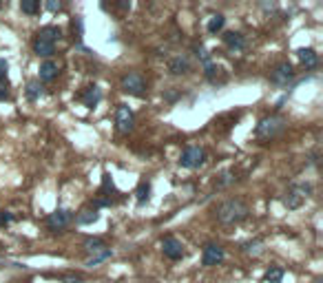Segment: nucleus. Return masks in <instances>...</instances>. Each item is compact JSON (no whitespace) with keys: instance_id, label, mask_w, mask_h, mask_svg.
<instances>
[{"instance_id":"nucleus-1","label":"nucleus","mask_w":323,"mask_h":283,"mask_svg":"<svg viewBox=\"0 0 323 283\" xmlns=\"http://www.w3.org/2000/svg\"><path fill=\"white\" fill-rule=\"evenodd\" d=\"M248 215H250V208H248L241 199H228L217 208V219L226 226L239 224V221H243Z\"/></svg>"},{"instance_id":"nucleus-2","label":"nucleus","mask_w":323,"mask_h":283,"mask_svg":"<svg viewBox=\"0 0 323 283\" xmlns=\"http://www.w3.org/2000/svg\"><path fill=\"white\" fill-rule=\"evenodd\" d=\"M283 129H285L283 117H279V115L266 117V119H261L259 126H257V137L259 140H272V137H277Z\"/></svg>"},{"instance_id":"nucleus-3","label":"nucleus","mask_w":323,"mask_h":283,"mask_svg":"<svg viewBox=\"0 0 323 283\" xmlns=\"http://www.w3.org/2000/svg\"><path fill=\"white\" fill-rule=\"evenodd\" d=\"M204 161H206V150L204 148L188 146L184 153H182V157H180V166H184V168H199V166H204Z\"/></svg>"},{"instance_id":"nucleus-4","label":"nucleus","mask_w":323,"mask_h":283,"mask_svg":"<svg viewBox=\"0 0 323 283\" xmlns=\"http://www.w3.org/2000/svg\"><path fill=\"white\" fill-rule=\"evenodd\" d=\"M310 192H312V186L310 184H295L288 192V197H285V206L288 208H299L303 201H306V197H310Z\"/></svg>"},{"instance_id":"nucleus-5","label":"nucleus","mask_w":323,"mask_h":283,"mask_svg":"<svg viewBox=\"0 0 323 283\" xmlns=\"http://www.w3.org/2000/svg\"><path fill=\"white\" fill-rule=\"evenodd\" d=\"M115 124H118L120 133H131V131H133L135 115H133V111L126 104H120L118 106V113H115Z\"/></svg>"},{"instance_id":"nucleus-6","label":"nucleus","mask_w":323,"mask_h":283,"mask_svg":"<svg viewBox=\"0 0 323 283\" xmlns=\"http://www.w3.org/2000/svg\"><path fill=\"white\" fill-rule=\"evenodd\" d=\"M122 91L131 93V95H144L146 91V82L139 73H129L122 77Z\"/></svg>"},{"instance_id":"nucleus-7","label":"nucleus","mask_w":323,"mask_h":283,"mask_svg":"<svg viewBox=\"0 0 323 283\" xmlns=\"http://www.w3.org/2000/svg\"><path fill=\"white\" fill-rule=\"evenodd\" d=\"M162 252H164V257L173 259V261H177V259L184 257V246H182L180 239L166 237V239L162 241Z\"/></svg>"},{"instance_id":"nucleus-8","label":"nucleus","mask_w":323,"mask_h":283,"mask_svg":"<svg viewBox=\"0 0 323 283\" xmlns=\"http://www.w3.org/2000/svg\"><path fill=\"white\" fill-rule=\"evenodd\" d=\"M71 224V213L64 208H58L56 213H51L47 217V226L51 228V230H62V228H66Z\"/></svg>"},{"instance_id":"nucleus-9","label":"nucleus","mask_w":323,"mask_h":283,"mask_svg":"<svg viewBox=\"0 0 323 283\" xmlns=\"http://www.w3.org/2000/svg\"><path fill=\"white\" fill-rule=\"evenodd\" d=\"M224 261V248L217 244H208L204 248V255H202V263L204 266H217V263Z\"/></svg>"},{"instance_id":"nucleus-10","label":"nucleus","mask_w":323,"mask_h":283,"mask_svg":"<svg viewBox=\"0 0 323 283\" xmlns=\"http://www.w3.org/2000/svg\"><path fill=\"white\" fill-rule=\"evenodd\" d=\"M272 82L275 84H288L292 77H295V69H292V64L290 62H281V64H277L275 67V71H272Z\"/></svg>"},{"instance_id":"nucleus-11","label":"nucleus","mask_w":323,"mask_h":283,"mask_svg":"<svg viewBox=\"0 0 323 283\" xmlns=\"http://www.w3.org/2000/svg\"><path fill=\"white\" fill-rule=\"evenodd\" d=\"M53 51H56V47H53L51 40L42 38V35H35V40H33V53H35V56H40V58H51Z\"/></svg>"},{"instance_id":"nucleus-12","label":"nucleus","mask_w":323,"mask_h":283,"mask_svg":"<svg viewBox=\"0 0 323 283\" xmlns=\"http://www.w3.org/2000/svg\"><path fill=\"white\" fill-rule=\"evenodd\" d=\"M58 71H60L58 62H53V60H45V62L40 64L38 75H40V80H42V82H51L53 77L58 75Z\"/></svg>"},{"instance_id":"nucleus-13","label":"nucleus","mask_w":323,"mask_h":283,"mask_svg":"<svg viewBox=\"0 0 323 283\" xmlns=\"http://www.w3.org/2000/svg\"><path fill=\"white\" fill-rule=\"evenodd\" d=\"M168 71H170L173 75H184V73H188V71H191V62H188L186 56H177V58L170 60Z\"/></svg>"},{"instance_id":"nucleus-14","label":"nucleus","mask_w":323,"mask_h":283,"mask_svg":"<svg viewBox=\"0 0 323 283\" xmlns=\"http://www.w3.org/2000/svg\"><path fill=\"white\" fill-rule=\"evenodd\" d=\"M299 60H301V64L306 69H314L316 64H319V56H316L312 49H301L299 51Z\"/></svg>"},{"instance_id":"nucleus-15","label":"nucleus","mask_w":323,"mask_h":283,"mask_svg":"<svg viewBox=\"0 0 323 283\" xmlns=\"http://www.w3.org/2000/svg\"><path fill=\"white\" fill-rule=\"evenodd\" d=\"M100 100H102L100 89H97V87H87V91H84V95H82V102H84V104H87L89 108H93Z\"/></svg>"},{"instance_id":"nucleus-16","label":"nucleus","mask_w":323,"mask_h":283,"mask_svg":"<svg viewBox=\"0 0 323 283\" xmlns=\"http://www.w3.org/2000/svg\"><path fill=\"white\" fill-rule=\"evenodd\" d=\"M224 42L230 47V49H243L246 47V40H243V35L241 33H235V31H230L224 35Z\"/></svg>"},{"instance_id":"nucleus-17","label":"nucleus","mask_w":323,"mask_h":283,"mask_svg":"<svg viewBox=\"0 0 323 283\" xmlns=\"http://www.w3.org/2000/svg\"><path fill=\"white\" fill-rule=\"evenodd\" d=\"M97 217H100V215H97L95 208H84L82 213L76 217V221L80 226H87V224H93V221H97Z\"/></svg>"},{"instance_id":"nucleus-18","label":"nucleus","mask_w":323,"mask_h":283,"mask_svg":"<svg viewBox=\"0 0 323 283\" xmlns=\"http://www.w3.org/2000/svg\"><path fill=\"white\" fill-rule=\"evenodd\" d=\"M224 25H226V18H224L222 14H217V16H212L210 20H208V33H217V31H222Z\"/></svg>"},{"instance_id":"nucleus-19","label":"nucleus","mask_w":323,"mask_h":283,"mask_svg":"<svg viewBox=\"0 0 323 283\" xmlns=\"http://www.w3.org/2000/svg\"><path fill=\"white\" fill-rule=\"evenodd\" d=\"M109 257H111V250H109V248H104V250L95 252V255H93V257H91V259H89V261H87V266H89V268H93V266H97V263L106 261V259H109Z\"/></svg>"},{"instance_id":"nucleus-20","label":"nucleus","mask_w":323,"mask_h":283,"mask_svg":"<svg viewBox=\"0 0 323 283\" xmlns=\"http://www.w3.org/2000/svg\"><path fill=\"white\" fill-rule=\"evenodd\" d=\"M84 250L87 252H100V250H104V241L97 239V237H91V239L84 241Z\"/></svg>"},{"instance_id":"nucleus-21","label":"nucleus","mask_w":323,"mask_h":283,"mask_svg":"<svg viewBox=\"0 0 323 283\" xmlns=\"http://www.w3.org/2000/svg\"><path fill=\"white\" fill-rule=\"evenodd\" d=\"M60 29L58 27H42L40 31H38V35H42V38H47V40H51V42H56L58 38H60Z\"/></svg>"},{"instance_id":"nucleus-22","label":"nucleus","mask_w":323,"mask_h":283,"mask_svg":"<svg viewBox=\"0 0 323 283\" xmlns=\"http://www.w3.org/2000/svg\"><path fill=\"white\" fill-rule=\"evenodd\" d=\"M40 95H42V84L40 82H29L27 84V98L33 102V100H38Z\"/></svg>"},{"instance_id":"nucleus-23","label":"nucleus","mask_w":323,"mask_h":283,"mask_svg":"<svg viewBox=\"0 0 323 283\" xmlns=\"http://www.w3.org/2000/svg\"><path fill=\"white\" fill-rule=\"evenodd\" d=\"M20 9L24 11V14L33 16V14H38V11H40V5H38V0H22Z\"/></svg>"},{"instance_id":"nucleus-24","label":"nucleus","mask_w":323,"mask_h":283,"mask_svg":"<svg viewBox=\"0 0 323 283\" xmlns=\"http://www.w3.org/2000/svg\"><path fill=\"white\" fill-rule=\"evenodd\" d=\"M281 276H283V270L281 268H270L266 272V281L268 283H279V281H281Z\"/></svg>"},{"instance_id":"nucleus-25","label":"nucleus","mask_w":323,"mask_h":283,"mask_svg":"<svg viewBox=\"0 0 323 283\" xmlns=\"http://www.w3.org/2000/svg\"><path fill=\"white\" fill-rule=\"evenodd\" d=\"M149 192H151V186H149V184H139V188H137V201L144 204L146 199H149Z\"/></svg>"},{"instance_id":"nucleus-26","label":"nucleus","mask_w":323,"mask_h":283,"mask_svg":"<svg viewBox=\"0 0 323 283\" xmlns=\"http://www.w3.org/2000/svg\"><path fill=\"white\" fill-rule=\"evenodd\" d=\"M9 95V84L5 80H0V100H5Z\"/></svg>"},{"instance_id":"nucleus-27","label":"nucleus","mask_w":323,"mask_h":283,"mask_svg":"<svg viewBox=\"0 0 323 283\" xmlns=\"http://www.w3.org/2000/svg\"><path fill=\"white\" fill-rule=\"evenodd\" d=\"M47 9H49V11H60V9H62V5L56 3V0H49V3H47Z\"/></svg>"},{"instance_id":"nucleus-28","label":"nucleus","mask_w":323,"mask_h":283,"mask_svg":"<svg viewBox=\"0 0 323 283\" xmlns=\"http://www.w3.org/2000/svg\"><path fill=\"white\" fill-rule=\"evenodd\" d=\"M11 219H14V217H11L9 213H3V210H0V226H3V224H9Z\"/></svg>"},{"instance_id":"nucleus-29","label":"nucleus","mask_w":323,"mask_h":283,"mask_svg":"<svg viewBox=\"0 0 323 283\" xmlns=\"http://www.w3.org/2000/svg\"><path fill=\"white\" fill-rule=\"evenodd\" d=\"M5 73H7V62L0 58V80H5Z\"/></svg>"},{"instance_id":"nucleus-30","label":"nucleus","mask_w":323,"mask_h":283,"mask_svg":"<svg viewBox=\"0 0 323 283\" xmlns=\"http://www.w3.org/2000/svg\"><path fill=\"white\" fill-rule=\"evenodd\" d=\"M243 250H248V252H259V244H246V246H243Z\"/></svg>"},{"instance_id":"nucleus-31","label":"nucleus","mask_w":323,"mask_h":283,"mask_svg":"<svg viewBox=\"0 0 323 283\" xmlns=\"http://www.w3.org/2000/svg\"><path fill=\"white\" fill-rule=\"evenodd\" d=\"M95 206H111V199H95Z\"/></svg>"},{"instance_id":"nucleus-32","label":"nucleus","mask_w":323,"mask_h":283,"mask_svg":"<svg viewBox=\"0 0 323 283\" xmlns=\"http://www.w3.org/2000/svg\"><path fill=\"white\" fill-rule=\"evenodd\" d=\"M64 283H80L78 276H64Z\"/></svg>"},{"instance_id":"nucleus-33","label":"nucleus","mask_w":323,"mask_h":283,"mask_svg":"<svg viewBox=\"0 0 323 283\" xmlns=\"http://www.w3.org/2000/svg\"><path fill=\"white\" fill-rule=\"evenodd\" d=\"M115 7H120V9H129V7H131V3H118Z\"/></svg>"},{"instance_id":"nucleus-34","label":"nucleus","mask_w":323,"mask_h":283,"mask_svg":"<svg viewBox=\"0 0 323 283\" xmlns=\"http://www.w3.org/2000/svg\"><path fill=\"white\" fill-rule=\"evenodd\" d=\"M314 283H321V279H316V281H314Z\"/></svg>"}]
</instances>
